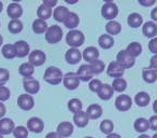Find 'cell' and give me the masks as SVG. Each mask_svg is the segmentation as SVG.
Masks as SVG:
<instances>
[{
	"label": "cell",
	"instance_id": "cell-5",
	"mask_svg": "<svg viewBox=\"0 0 157 138\" xmlns=\"http://www.w3.org/2000/svg\"><path fill=\"white\" fill-rule=\"evenodd\" d=\"M116 61H117L124 69H128V68H131L135 65L136 61H135V57L129 55L128 53L126 52V50H122L116 55Z\"/></svg>",
	"mask_w": 157,
	"mask_h": 138
},
{
	"label": "cell",
	"instance_id": "cell-10",
	"mask_svg": "<svg viewBox=\"0 0 157 138\" xmlns=\"http://www.w3.org/2000/svg\"><path fill=\"white\" fill-rule=\"evenodd\" d=\"M76 76L80 79V81H84V82L90 81L92 78L94 77V75L92 73L90 64H83V65L80 66L78 71H76Z\"/></svg>",
	"mask_w": 157,
	"mask_h": 138
},
{
	"label": "cell",
	"instance_id": "cell-30",
	"mask_svg": "<svg viewBox=\"0 0 157 138\" xmlns=\"http://www.w3.org/2000/svg\"><path fill=\"white\" fill-rule=\"evenodd\" d=\"M126 52L128 53L129 55H131L132 57H137L139 56L140 54H141L142 52V45L139 43V42H131V43H129L128 45H127L126 48Z\"/></svg>",
	"mask_w": 157,
	"mask_h": 138
},
{
	"label": "cell",
	"instance_id": "cell-51",
	"mask_svg": "<svg viewBox=\"0 0 157 138\" xmlns=\"http://www.w3.org/2000/svg\"><path fill=\"white\" fill-rule=\"evenodd\" d=\"M6 112H7V109H6V106L3 105L2 103H0V119H3Z\"/></svg>",
	"mask_w": 157,
	"mask_h": 138
},
{
	"label": "cell",
	"instance_id": "cell-35",
	"mask_svg": "<svg viewBox=\"0 0 157 138\" xmlns=\"http://www.w3.org/2000/svg\"><path fill=\"white\" fill-rule=\"evenodd\" d=\"M1 52L7 59H13L16 57V51L14 44H5L1 49Z\"/></svg>",
	"mask_w": 157,
	"mask_h": 138
},
{
	"label": "cell",
	"instance_id": "cell-49",
	"mask_svg": "<svg viewBox=\"0 0 157 138\" xmlns=\"http://www.w3.org/2000/svg\"><path fill=\"white\" fill-rule=\"evenodd\" d=\"M42 5L46 6L48 8L52 9L53 7H55V6L57 5V0H43V3H42Z\"/></svg>",
	"mask_w": 157,
	"mask_h": 138
},
{
	"label": "cell",
	"instance_id": "cell-7",
	"mask_svg": "<svg viewBox=\"0 0 157 138\" xmlns=\"http://www.w3.org/2000/svg\"><path fill=\"white\" fill-rule=\"evenodd\" d=\"M63 83L67 90L73 91L80 85V79L78 78L76 73H68L63 76Z\"/></svg>",
	"mask_w": 157,
	"mask_h": 138
},
{
	"label": "cell",
	"instance_id": "cell-16",
	"mask_svg": "<svg viewBox=\"0 0 157 138\" xmlns=\"http://www.w3.org/2000/svg\"><path fill=\"white\" fill-rule=\"evenodd\" d=\"M56 133L60 136L61 138L63 137H69L72 133H73V125L68 121H63V122L59 123L57 126Z\"/></svg>",
	"mask_w": 157,
	"mask_h": 138
},
{
	"label": "cell",
	"instance_id": "cell-47",
	"mask_svg": "<svg viewBox=\"0 0 157 138\" xmlns=\"http://www.w3.org/2000/svg\"><path fill=\"white\" fill-rule=\"evenodd\" d=\"M148 123H150V128L152 131H156L157 132V116H152L148 120Z\"/></svg>",
	"mask_w": 157,
	"mask_h": 138
},
{
	"label": "cell",
	"instance_id": "cell-4",
	"mask_svg": "<svg viewBox=\"0 0 157 138\" xmlns=\"http://www.w3.org/2000/svg\"><path fill=\"white\" fill-rule=\"evenodd\" d=\"M118 14V8L112 1H107L101 8V15L105 18V20L114 21V18L117 16Z\"/></svg>",
	"mask_w": 157,
	"mask_h": 138
},
{
	"label": "cell",
	"instance_id": "cell-3",
	"mask_svg": "<svg viewBox=\"0 0 157 138\" xmlns=\"http://www.w3.org/2000/svg\"><path fill=\"white\" fill-rule=\"evenodd\" d=\"M61 38H63V29L58 25L50 26L45 33V40L51 44L58 43Z\"/></svg>",
	"mask_w": 157,
	"mask_h": 138
},
{
	"label": "cell",
	"instance_id": "cell-37",
	"mask_svg": "<svg viewBox=\"0 0 157 138\" xmlns=\"http://www.w3.org/2000/svg\"><path fill=\"white\" fill-rule=\"evenodd\" d=\"M82 108H83V105H82V101L78 98H72L69 101L68 103V109L72 112V113H78V112L82 111Z\"/></svg>",
	"mask_w": 157,
	"mask_h": 138
},
{
	"label": "cell",
	"instance_id": "cell-22",
	"mask_svg": "<svg viewBox=\"0 0 157 138\" xmlns=\"http://www.w3.org/2000/svg\"><path fill=\"white\" fill-rule=\"evenodd\" d=\"M142 33L147 38H155L157 35V25L154 22H146L142 27Z\"/></svg>",
	"mask_w": 157,
	"mask_h": 138
},
{
	"label": "cell",
	"instance_id": "cell-54",
	"mask_svg": "<svg viewBox=\"0 0 157 138\" xmlns=\"http://www.w3.org/2000/svg\"><path fill=\"white\" fill-rule=\"evenodd\" d=\"M107 138H122L118 134H116V133H111V134H109V135L107 136Z\"/></svg>",
	"mask_w": 157,
	"mask_h": 138
},
{
	"label": "cell",
	"instance_id": "cell-38",
	"mask_svg": "<svg viewBox=\"0 0 157 138\" xmlns=\"http://www.w3.org/2000/svg\"><path fill=\"white\" fill-rule=\"evenodd\" d=\"M112 88L115 92H118V93H122L126 90L127 88V82L125 79L123 78H116V79L113 80L112 82Z\"/></svg>",
	"mask_w": 157,
	"mask_h": 138
},
{
	"label": "cell",
	"instance_id": "cell-32",
	"mask_svg": "<svg viewBox=\"0 0 157 138\" xmlns=\"http://www.w3.org/2000/svg\"><path fill=\"white\" fill-rule=\"evenodd\" d=\"M135 101L139 107H145L150 104L151 97L146 92H139L135 97Z\"/></svg>",
	"mask_w": 157,
	"mask_h": 138
},
{
	"label": "cell",
	"instance_id": "cell-14",
	"mask_svg": "<svg viewBox=\"0 0 157 138\" xmlns=\"http://www.w3.org/2000/svg\"><path fill=\"white\" fill-rule=\"evenodd\" d=\"M14 128H15V125L11 119H0V134L1 135H9V134L13 133Z\"/></svg>",
	"mask_w": 157,
	"mask_h": 138
},
{
	"label": "cell",
	"instance_id": "cell-6",
	"mask_svg": "<svg viewBox=\"0 0 157 138\" xmlns=\"http://www.w3.org/2000/svg\"><path fill=\"white\" fill-rule=\"evenodd\" d=\"M132 106V99L128 95H118L115 99V107L118 111H127Z\"/></svg>",
	"mask_w": 157,
	"mask_h": 138
},
{
	"label": "cell",
	"instance_id": "cell-44",
	"mask_svg": "<svg viewBox=\"0 0 157 138\" xmlns=\"http://www.w3.org/2000/svg\"><path fill=\"white\" fill-rule=\"evenodd\" d=\"M101 85H102V83H101L100 80H98V79H92L90 81V84H88V88H90V90L92 91V92L98 93V91L100 90Z\"/></svg>",
	"mask_w": 157,
	"mask_h": 138
},
{
	"label": "cell",
	"instance_id": "cell-24",
	"mask_svg": "<svg viewBox=\"0 0 157 138\" xmlns=\"http://www.w3.org/2000/svg\"><path fill=\"white\" fill-rule=\"evenodd\" d=\"M86 113H87L90 119L96 120V119H99L102 116V108H101V106L98 105V104H93V105L88 106Z\"/></svg>",
	"mask_w": 157,
	"mask_h": 138
},
{
	"label": "cell",
	"instance_id": "cell-46",
	"mask_svg": "<svg viewBox=\"0 0 157 138\" xmlns=\"http://www.w3.org/2000/svg\"><path fill=\"white\" fill-rule=\"evenodd\" d=\"M148 50L150 52H152L153 54H157V37L151 39V41L148 42Z\"/></svg>",
	"mask_w": 157,
	"mask_h": 138
},
{
	"label": "cell",
	"instance_id": "cell-55",
	"mask_svg": "<svg viewBox=\"0 0 157 138\" xmlns=\"http://www.w3.org/2000/svg\"><path fill=\"white\" fill-rule=\"evenodd\" d=\"M153 110H154V112L156 113V116H157V99L154 101V104H153Z\"/></svg>",
	"mask_w": 157,
	"mask_h": 138
},
{
	"label": "cell",
	"instance_id": "cell-1",
	"mask_svg": "<svg viewBox=\"0 0 157 138\" xmlns=\"http://www.w3.org/2000/svg\"><path fill=\"white\" fill-rule=\"evenodd\" d=\"M44 81H46L48 83L52 84V85H57L59 84L63 79V75L61 73V70L57 67H48L44 73L43 77Z\"/></svg>",
	"mask_w": 157,
	"mask_h": 138
},
{
	"label": "cell",
	"instance_id": "cell-52",
	"mask_svg": "<svg viewBox=\"0 0 157 138\" xmlns=\"http://www.w3.org/2000/svg\"><path fill=\"white\" fill-rule=\"evenodd\" d=\"M45 138H61V137L56 133V132H51V133L46 134Z\"/></svg>",
	"mask_w": 157,
	"mask_h": 138
},
{
	"label": "cell",
	"instance_id": "cell-11",
	"mask_svg": "<svg viewBox=\"0 0 157 138\" xmlns=\"http://www.w3.org/2000/svg\"><path fill=\"white\" fill-rule=\"evenodd\" d=\"M125 69L117 63V61H111L108 66L107 69V73L109 77L112 78H122V76L124 75Z\"/></svg>",
	"mask_w": 157,
	"mask_h": 138
},
{
	"label": "cell",
	"instance_id": "cell-48",
	"mask_svg": "<svg viewBox=\"0 0 157 138\" xmlns=\"http://www.w3.org/2000/svg\"><path fill=\"white\" fill-rule=\"evenodd\" d=\"M150 68H151V69H154V70L157 71V54L154 55V56L151 58V61H150Z\"/></svg>",
	"mask_w": 157,
	"mask_h": 138
},
{
	"label": "cell",
	"instance_id": "cell-61",
	"mask_svg": "<svg viewBox=\"0 0 157 138\" xmlns=\"http://www.w3.org/2000/svg\"><path fill=\"white\" fill-rule=\"evenodd\" d=\"M0 138H3V136H2V135H1V134H0Z\"/></svg>",
	"mask_w": 157,
	"mask_h": 138
},
{
	"label": "cell",
	"instance_id": "cell-57",
	"mask_svg": "<svg viewBox=\"0 0 157 138\" xmlns=\"http://www.w3.org/2000/svg\"><path fill=\"white\" fill-rule=\"evenodd\" d=\"M2 43H3V38H2V36L0 35V46L2 45Z\"/></svg>",
	"mask_w": 157,
	"mask_h": 138
},
{
	"label": "cell",
	"instance_id": "cell-56",
	"mask_svg": "<svg viewBox=\"0 0 157 138\" xmlns=\"http://www.w3.org/2000/svg\"><path fill=\"white\" fill-rule=\"evenodd\" d=\"M139 138H151L148 135H146V134H142V135L139 136Z\"/></svg>",
	"mask_w": 157,
	"mask_h": 138
},
{
	"label": "cell",
	"instance_id": "cell-17",
	"mask_svg": "<svg viewBox=\"0 0 157 138\" xmlns=\"http://www.w3.org/2000/svg\"><path fill=\"white\" fill-rule=\"evenodd\" d=\"M82 57L87 61L88 64H92L93 61H97L99 57V51L95 46H88L82 53Z\"/></svg>",
	"mask_w": 157,
	"mask_h": 138
},
{
	"label": "cell",
	"instance_id": "cell-12",
	"mask_svg": "<svg viewBox=\"0 0 157 138\" xmlns=\"http://www.w3.org/2000/svg\"><path fill=\"white\" fill-rule=\"evenodd\" d=\"M43 128H44V123L40 118L33 116V118H30L27 121V129L33 132V133L39 134L43 131Z\"/></svg>",
	"mask_w": 157,
	"mask_h": 138
},
{
	"label": "cell",
	"instance_id": "cell-28",
	"mask_svg": "<svg viewBox=\"0 0 157 138\" xmlns=\"http://www.w3.org/2000/svg\"><path fill=\"white\" fill-rule=\"evenodd\" d=\"M127 23L131 28H138L143 23V18L139 13H131L127 18Z\"/></svg>",
	"mask_w": 157,
	"mask_h": 138
},
{
	"label": "cell",
	"instance_id": "cell-25",
	"mask_svg": "<svg viewBox=\"0 0 157 138\" xmlns=\"http://www.w3.org/2000/svg\"><path fill=\"white\" fill-rule=\"evenodd\" d=\"M142 78L146 83H154L157 80V71L154 69H151L150 67H145L142 70Z\"/></svg>",
	"mask_w": 157,
	"mask_h": 138
},
{
	"label": "cell",
	"instance_id": "cell-33",
	"mask_svg": "<svg viewBox=\"0 0 157 138\" xmlns=\"http://www.w3.org/2000/svg\"><path fill=\"white\" fill-rule=\"evenodd\" d=\"M133 127H135L136 131L139 132V133H144V132H146L150 128V123H148V120H146V119L139 118L135 121Z\"/></svg>",
	"mask_w": 157,
	"mask_h": 138
},
{
	"label": "cell",
	"instance_id": "cell-40",
	"mask_svg": "<svg viewBox=\"0 0 157 138\" xmlns=\"http://www.w3.org/2000/svg\"><path fill=\"white\" fill-rule=\"evenodd\" d=\"M90 69H92V73L93 75H99V73H101L103 70H105V63H103L102 61H100V59H97V61H93L92 64H90Z\"/></svg>",
	"mask_w": 157,
	"mask_h": 138
},
{
	"label": "cell",
	"instance_id": "cell-43",
	"mask_svg": "<svg viewBox=\"0 0 157 138\" xmlns=\"http://www.w3.org/2000/svg\"><path fill=\"white\" fill-rule=\"evenodd\" d=\"M11 96L10 90L5 85H0V103L2 101H7Z\"/></svg>",
	"mask_w": 157,
	"mask_h": 138
},
{
	"label": "cell",
	"instance_id": "cell-20",
	"mask_svg": "<svg viewBox=\"0 0 157 138\" xmlns=\"http://www.w3.org/2000/svg\"><path fill=\"white\" fill-rule=\"evenodd\" d=\"M73 122L76 126L82 128V127H85L86 125L88 124L90 118H88L86 111H83V110H82V111L78 112V113H75L73 116Z\"/></svg>",
	"mask_w": 157,
	"mask_h": 138
},
{
	"label": "cell",
	"instance_id": "cell-59",
	"mask_svg": "<svg viewBox=\"0 0 157 138\" xmlns=\"http://www.w3.org/2000/svg\"><path fill=\"white\" fill-rule=\"evenodd\" d=\"M152 138H157V133H156V134H155V135H154V136H153V137H152Z\"/></svg>",
	"mask_w": 157,
	"mask_h": 138
},
{
	"label": "cell",
	"instance_id": "cell-39",
	"mask_svg": "<svg viewBox=\"0 0 157 138\" xmlns=\"http://www.w3.org/2000/svg\"><path fill=\"white\" fill-rule=\"evenodd\" d=\"M23 23L20 20H12L8 24V29L11 34H20L23 30Z\"/></svg>",
	"mask_w": 157,
	"mask_h": 138
},
{
	"label": "cell",
	"instance_id": "cell-53",
	"mask_svg": "<svg viewBox=\"0 0 157 138\" xmlns=\"http://www.w3.org/2000/svg\"><path fill=\"white\" fill-rule=\"evenodd\" d=\"M151 18H153V21L157 22V7L154 8V9L151 11Z\"/></svg>",
	"mask_w": 157,
	"mask_h": 138
},
{
	"label": "cell",
	"instance_id": "cell-29",
	"mask_svg": "<svg viewBox=\"0 0 157 138\" xmlns=\"http://www.w3.org/2000/svg\"><path fill=\"white\" fill-rule=\"evenodd\" d=\"M78 23H80V18H78V14L74 13V12H70V14L68 15V18H66L63 24H65V26L67 27V28L73 30V29L78 25Z\"/></svg>",
	"mask_w": 157,
	"mask_h": 138
},
{
	"label": "cell",
	"instance_id": "cell-34",
	"mask_svg": "<svg viewBox=\"0 0 157 138\" xmlns=\"http://www.w3.org/2000/svg\"><path fill=\"white\" fill-rule=\"evenodd\" d=\"M48 28V24H46L45 21L40 20V18H37V20L33 21V33H36V34L46 33Z\"/></svg>",
	"mask_w": 157,
	"mask_h": 138
},
{
	"label": "cell",
	"instance_id": "cell-60",
	"mask_svg": "<svg viewBox=\"0 0 157 138\" xmlns=\"http://www.w3.org/2000/svg\"><path fill=\"white\" fill-rule=\"evenodd\" d=\"M84 138H94V137H90V136H88V137H84Z\"/></svg>",
	"mask_w": 157,
	"mask_h": 138
},
{
	"label": "cell",
	"instance_id": "cell-31",
	"mask_svg": "<svg viewBox=\"0 0 157 138\" xmlns=\"http://www.w3.org/2000/svg\"><path fill=\"white\" fill-rule=\"evenodd\" d=\"M105 31H107L110 36L118 35V34L122 31V26H121L120 23L116 22V21H110V22L105 25Z\"/></svg>",
	"mask_w": 157,
	"mask_h": 138
},
{
	"label": "cell",
	"instance_id": "cell-13",
	"mask_svg": "<svg viewBox=\"0 0 157 138\" xmlns=\"http://www.w3.org/2000/svg\"><path fill=\"white\" fill-rule=\"evenodd\" d=\"M24 90L27 92V94L33 95L37 94L40 90V83L38 80L33 79V78H28V79L24 80Z\"/></svg>",
	"mask_w": 157,
	"mask_h": 138
},
{
	"label": "cell",
	"instance_id": "cell-50",
	"mask_svg": "<svg viewBox=\"0 0 157 138\" xmlns=\"http://www.w3.org/2000/svg\"><path fill=\"white\" fill-rule=\"evenodd\" d=\"M155 3V0H139V5L143 7H151Z\"/></svg>",
	"mask_w": 157,
	"mask_h": 138
},
{
	"label": "cell",
	"instance_id": "cell-58",
	"mask_svg": "<svg viewBox=\"0 0 157 138\" xmlns=\"http://www.w3.org/2000/svg\"><path fill=\"white\" fill-rule=\"evenodd\" d=\"M2 8H3V5H2V2L0 1V13H1V11H2Z\"/></svg>",
	"mask_w": 157,
	"mask_h": 138
},
{
	"label": "cell",
	"instance_id": "cell-18",
	"mask_svg": "<svg viewBox=\"0 0 157 138\" xmlns=\"http://www.w3.org/2000/svg\"><path fill=\"white\" fill-rule=\"evenodd\" d=\"M14 46H15V51H16V56L20 57V58H23V57L27 56L30 53V49H29V44L27 43L26 41H23V40H20V41H16L14 43Z\"/></svg>",
	"mask_w": 157,
	"mask_h": 138
},
{
	"label": "cell",
	"instance_id": "cell-8",
	"mask_svg": "<svg viewBox=\"0 0 157 138\" xmlns=\"http://www.w3.org/2000/svg\"><path fill=\"white\" fill-rule=\"evenodd\" d=\"M17 105L22 110L29 111V110H31L35 107V99H33V97L31 95L27 94V93L26 94H22L17 98Z\"/></svg>",
	"mask_w": 157,
	"mask_h": 138
},
{
	"label": "cell",
	"instance_id": "cell-42",
	"mask_svg": "<svg viewBox=\"0 0 157 138\" xmlns=\"http://www.w3.org/2000/svg\"><path fill=\"white\" fill-rule=\"evenodd\" d=\"M13 135L15 138H27V136H28V129L25 126H17L14 128Z\"/></svg>",
	"mask_w": 157,
	"mask_h": 138
},
{
	"label": "cell",
	"instance_id": "cell-27",
	"mask_svg": "<svg viewBox=\"0 0 157 138\" xmlns=\"http://www.w3.org/2000/svg\"><path fill=\"white\" fill-rule=\"evenodd\" d=\"M98 43L103 50H109L114 45V39L110 35H101L98 39Z\"/></svg>",
	"mask_w": 157,
	"mask_h": 138
},
{
	"label": "cell",
	"instance_id": "cell-36",
	"mask_svg": "<svg viewBox=\"0 0 157 138\" xmlns=\"http://www.w3.org/2000/svg\"><path fill=\"white\" fill-rule=\"evenodd\" d=\"M52 14H53L52 9H50V8H48L44 5H41L37 10V15L40 20H43V21L48 20V18H50L52 16Z\"/></svg>",
	"mask_w": 157,
	"mask_h": 138
},
{
	"label": "cell",
	"instance_id": "cell-21",
	"mask_svg": "<svg viewBox=\"0 0 157 138\" xmlns=\"http://www.w3.org/2000/svg\"><path fill=\"white\" fill-rule=\"evenodd\" d=\"M70 14V11L66 7L63 6H59V7L55 8L54 11H53V18L57 22H65L66 18H68V15Z\"/></svg>",
	"mask_w": 157,
	"mask_h": 138
},
{
	"label": "cell",
	"instance_id": "cell-2",
	"mask_svg": "<svg viewBox=\"0 0 157 138\" xmlns=\"http://www.w3.org/2000/svg\"><path fill=\"white\" fill-rule=\"evenodd\" d=\"M84 40H85L84 34L80 30H75V29L70 30L67 34V37H66L67 44L71 46V49H76L78 46H81L84 43Z\"/></svg>",
	"mask_w": 157,
	"mask_h": 138
},
{
	"label": "cell",
	"instance_id": "cell-9",
	"mask_svg": "<svg viewBox=\"0 0 157 138\" xmlns=\"http://www.w3.org/2000/svg\"><path fill=\"white\" fill-rule=\"evenodd\" d=\"M45 53L42 52L40 50H35L33 52L29 53L28 55V61L33 67H38V66H41L45 63Z\"/></svg>",
	"mask_w": 157,
	"mask_h": 138
},
{
	"label": "cell",
	"instance_id": "cell-23",
	"mask_svg": "<svg viewBox=\"0 0 157 138\" xmlns=\"http://www.w3.org/2000/svg\"><path fill=\"white\" fill-rule=\"evenodd\" d=\"M113 93L114 90L112 88V85H110V84H102L97 94H98L99 98L102 99V101H109L113 96Z\"/></svg>",
	"mask_w": 157,
	"mask_h": 138
},
{
	"label": "cell",
	"instance_id": "cell-41",
	"mask_svg": "<svg viewBox=\"0 0 157 138\" xmlns=\"http://www.w3.org/2000/svg\"><path fill=\"white\" fill-rule=\"evenodd\" d=\"M113 128H114V124L111 120H103L102 122L100 123V129L103 134H111L113 132Z\"/></svg>",
	"mask_w": 157,
	"mask_h": 138
},
{
	"label": "cell",
	"instance_id": "cell-26",
	"mask_svg": "<svg viewBox=\"0 0 157 138\" xmlns=\"http://www.w3.org/2000/svg\"><path fill=\"white\" fill-rule=\"evenodd\" d=\"M18 71H20L21 76H23L25 79H28V78H31V76L35 73V67L29 61L28 63H23L18 68Z\"/></svg>",
	"mask_w": 157,
	"mask_h": 138
},
{
	"label": "cell",
	"instance_id": "cell-15",
	"mask_svg": "<svg viewBox=\"0 0 157 138\" xmlns=\"http://www.w3.org/2000/svg\"><path fill=\"white\" fill-rule=\"evenodd\" d=\"M66 61L68 64H71V65H75L78 64L82 58V53L78 50V49H69V50L66 52Z\"/></svg>",
	"mask_w": 157,
	"mask_h": 138
},
{
	"label": "cell",
	"instance_id": "cell-45",
	"mask_svg": "<svg viewBox=\"0 0 157 138\" xmlns=\"http://www.w3.org/2000/svg\"><path fill=\"white\" fill-rule=\"evenodd\" d=\"M10 78V73L6 68H0V85H3L6 82H8Z\"/></svg>",
	"mask_w": 157,
	"mask_h": 138
},
{
	"label": "cell",
	"instance_id": "cell-19",
	"mask_svg": "<svg viewBox=\"0 0 157 138\" xmlns=\"http://www.w3.org/2000/svg\"><path fill=\"white\" fill-rule=\"evenodd\" d=\"M8 15L12 18V20H18L23 14V8L20 3L17 2H12L8 6Z\"/></svg>",
	"mask_w": 157,
	"mask_h": 138
}]
</instances>
